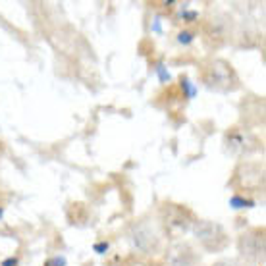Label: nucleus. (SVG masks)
Returning <instances> with one entry per match:
<instances>
[{
    "instance_id": "obj_19",
    "label": "nucleus",
    "mask_w": 266,
    "mask_h": 266,
    "mask_svg": "<svg viewBox=\"0 0 266 266\" xmlns=\"http://www.w3.org/2000/svg\"><path fill=\"white\" fill-rule=\"evenodd\" d=\"M2 218H4V208L0 207V220H2Z\"/></svg>"
},
{
    "instance_id": "obj_5",
    "label": "nucleus",
    "mask_w": 266,
    "mask_h": 266,
    "mask_svg": "<svg viewBox=\"0 0 266 266\" xmlns=\"http://www.w3.org/2000/svg\"><path fill=\"white\" fill-rule=\"evenodd\" d=\"M160 218H162L166 232H170L174 236L187 234L193 228L191 212L185 207H179V205H166L160 212Z\"/></svg>"
},
{
    "instance_id": "obj_15",
    "label": "nucleus",
    "mask_w": 266,
    "mask_h": 266,
    "mask_svg": "<svg viewBox=\"0 0 266 266\" xmlns=\"http://www.w3.org/2000/svg\"><path fill=\"white\" fill-rule=\"evenodd\" d=\"M108 249H110V243H108L106 239H104V241H99V243H95V245H93V251L97 253V255H101V257H103V255H106V253H108Z\"/></svg>"
},
{
    "instance_id": "obj_7",
    "label": "nucleus",
    "mask_w": 266,
    "mask_h": 266,
    "mask_svg": "<svg viewBox=\"0 0 266 266\" xmlns=\"http://www.w3.org/2000/svg\"><path fill=\"white\" fill-rule=\"evenodd\" d=\"M226 143L228 148L234 154H245V152H253L257 148V141L251 133L241 132V130H232L226 135Z\"/></svg>"
},
{
    "instance_id": "obj_18",
    "label": "nucleus",
    "mask_w": 266,
    "mask_h": 266,
    "mask_svg": "<svg viewBox=\"0 0 266 266\" xmlns=\"http://www.w3.org/2000/svg\"><path fill=\"white\" fill-rule=\"evenodd\" d=\"M212 266H239L236 261H228V259H224V261H218V263H214Z\"/></svg>"
},
{
    "instance_id": "obj_4",
    "label": "nucleus",
    "mask_w": 266,
    "mask_h": 266,
    "mask_svg": "<svg viewBox=\"0 0 266 266\" xmlns=\"http://www.w3.org/2000/svg\"><path fill=\"white\" fill-rule=\"evenodd\" d=\"M130 241L133 249H137L143 255H154L160 249V237L156 230L147 222H135L130 230Z\"/></svg>"
},
{
    "instance_id": "obj_2",
    "label": "nucleus",
    "mask_w": 266,
    "mask_h": 266,
    "mask_svg": "<svg viewBox=\"0 0 266 266\" xmlns=\"http://www.w3.org/2000/svg\"><path fill=\"white\" fill-rule=\"evenodd\" d=\"M237 249H239V255L243 261H247L251 265L263 263L266 253L265 230L255 228V230H247L245 234H241L239 241H237Z\"/></svg>"
},
{
    "instance_id": "obj_17",
    "label": "nucleus",
    "mask_w": 266,
    "mask_h": 266,
    "mask_svg": "<svg viewBox=\"0 0 266 266\" xmlns=\"http://www.w3.org/2000/svg\"><path fill=\"white\" fill-rule=\"evenodd\" d=\"M17 265H19V259H17V257H8V259L2 261L0 266H17Z\"/></svg>"
},
{
    "instance_id": "obj_14",
    "label": "nucleus",
    "mask_w": 266,
    "mask_h": 266,
    "mask_svg": "<svg viewBox=\"0 0 266 266\" xmlns=\"http://www.w3.org/2000/svg\"><path fill=\"white\" fill-rule=\"evenodd\" d=\"M46 266H68V259L64 255H56V257H50L46 261Z\"/></svg>"
},
{
    "instance_id": "obj_13",
    "label": "nucleus",
    "mask_w": 266,
    "mask_h": 266,
    "mask_svg": "<svg viewBox=\"0 0 266 266\" xmlns=\"http://www.w3.org/2000/svg\"><path fill=\"white\" fill-rule=\"evenodd\" d=\"M179 17H181L183 21L191 23V21H195V19L199 17V12H197V10H189V8L185 6V8H181V10H179Z\"/></svg>"
},
{
    "instance_id": "obj_16",
    "label": "nucleus",
    "mask_w": 266,
    "mask_h": 266,
    "mask_svg": "<svg viewBox=\"0 0 266 266\" xmlns=\"http://www.w3.org/2000/svg\"><path fill=\"white\" fill-rule=\"evenodd\" d=\"M150 31L156 33V35H162V17L160 15H154L152 21H150Z\"/></svg>"
},
{
    "instance_id": "obj_12",
    "label": "nucleus",
    "mask_w": 266,
    "mask_h": 266,
    "mask_svg": "<svg viewBox=\"0 0 266 266\" xmlns=\"http://www.w3.org/2000/svg\"><path fill=\"white\" fill-rule=\"evenodd\" d=\"M193 39H195V33H193V31H189V29H183V31H179V33H177V43L183 44V46L191 44Z\"/></svg>"
},
{
    "instance_id": "obj_6",
    "label": "nucleus",
    "mask_w": 266,
    "mask_h": 266,
    "mask_svg": "<svg viewBox=\"0 0 266 266\" xmlns=\"http://www.w3.org/2000/svg\"><path fill=\"white\" fill-rule=\"evenodd\" d=\"M166 263H168V266H199L201 257L191 245L176 243L170 247V251L166 255Z\"/></svg>"
},
{
    "instance_id": "obj_9",
    "label": "nucleus",
    "mask_w": 266,
    "mask_h": 266,
    "mask_svg": "<svg viewBox=\"0 0 266 266\" xmlns=\"http://www.w3.org/2000/svg\"><path fill=\"white\" fill-rule=\"evenodd\" d=\"M228 205H230L232 210H249V208L257 207V203H255L253 199L245 197V195H241V193H234V195L230 197Z\"/></svg>"
},
{
    "instance_id": "obj_11",
    "label": "nucleus",
    "mask_w": 266,
    "mask_h": 266,
    "mask_svg": "<svg viewBox=\"0 0 266 266\" xmlns=\"http://www.w3.org/2000/svg\"><path fill=\"white\" fill-rule=\"evenodd\" d=\"M154 74H156L160 83H170V79H172V74L168 72V68H166L164 62H158V64L154 66Z\"/></svg>"
},
{
    "instance_id": "obj_1",
    "label": "nucleus",
    "mask_w": 266,
    "mask_h": 266,
    "mask_svg": "<svg viewBox=\"0 0 266 266\" xmlns=\"http://www.w3.org/2000/svg\"><path fill=\"white\" fill-rule=\"evenodd\" d=\"M193 236L197 243L208 253H222L230 245V236L218 222L199 220L193 224Z\"/></svg>"
},
{
    "instance_id": "obj_10",
    "label": "nucleus",
    "mask_w": 266,
    "mask_h": 266,
    "mask_svg": "<svg viewBox=\"0 0 266 266\" xmlns=\"http://www.w3.org/2000/svg\"><path fill=\"white\" fill-rule=\"evenodd\" d=\"M179 85H181V91H183V97L187 99V101H193L197 95H199V87L193 83L191 79L187 77V75H183L181 79H179Z\"/></svg>"
},
{
    "instance_id": "obj_3",
    "label": "nucleus",
    "mask_w": 266,
    "mask_h": 266,
    "mask_svg": "<svg viewBox=\"0 0 266 266\" xmlns=\"http://www.w3.org/2000/svg\"><path fill=\"white\" fill-rule=\"evenodd\" d=\"M205 85L212 91H232L237 85V75L234 68L224 62V60H214L205 72Z\"/></svg>"
},
{
    "instance_id": "obj_8",
    "label": "nucleus",
    "mask_w": 266,
    "mask_h": 266,
    "mask_svg": "<svg viewBox=\"0 0 266 266\" xmlns=\"http://www.w3.org/2000/svg\"><path fill=\"white\" fill-rule=\"evenodd\" d=\"M253 166H255V164L245 162V164H241L236 172V177H237L236 181L241 185V187H245V189H257V187H263V181H265V170H263V166L257 168L255 174H251Z\"/></svg>"
}]
</instances>
